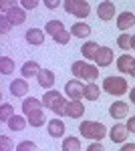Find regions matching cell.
I'll use <instances>...</instances> for the list:
<instances>
[{
	"label": "cell",
	"instance_id": "obj_1",
	"mask_svg": "<svg viewBox=\"0 0 135 151\" xmlns=\"http://www.w3.org/2000/svg\"><path fill=\"white\" fill-rule=\"evenodd\" d=\"M67 103L69 101L61 93H56V91H46L45 97H43V105L48 107L51 111H55L56 117L67 115Z\"/></svg>",
	"mask_w": 135,
	"mask_h": 151
},
{
	"label": "cell",
	"instance_id": "obj_2",
	"mask_svg": "<svg viewBox=\"0 0 135 151\" xmlns=\"http://www.w3.org/2000/svg\"><path fill=\"white\" fill-rule=\"evenodd\" d=\"M79 131L83 137H87V139H93V141H99L103 139L109 131L107 127L103 125V123H97V121H83L79 125Z\"/></svg>",
	"mask_w": 135,
	"mask_h": 151
},
{
	"label": "cell",
	"instance_id": "obj_3",
	"mask_svg": "<svg viewBox=\"0 0 135 151\" xmlns=\"http://www.w3.org/2000/svg\"><path fill=\"white\" fill-rule=\"evenodd\" d=\"M45 30L55 38V42H58V45H67L69 40H71V32L65 30V26H63L61 20H48Z\"/></svg>",
	"mask_w": 135,
	"mask_h": 151
},
{
	"label": "cell",
	"instance_id": "obj_4",
	"mask_svg": "<svg viewBox=\"0 0 135 151\" xmlns=\"http://www.w3.org/2000/svg\"><path fill=\"white\" fill-rule=\"evenodd\" d=\"M127 81L121 79V77H107L105 83H103V89H105V93L109 95H115V97H121V95L127 93Z\"/></svg>",
	"mask_w": 135,
	"mask_h": 151
},
{
	"label": "cell",
	"instance_id": "obj_5",
	"mask_svg": "<svg viewBox=\"0 0 135 151\" xmlns=\"http://www.w3.org/2000/svg\"><path fill=\"white\" fill-rule=\"evenodd\" d=\"M63 6H65V10L69 14H73L77 18H85L91 12L89 2H85V0H67V2H63Z\"/></svg>",
	"mask_w": 135,
	"mask_h": 151
},
{
	"label": "cell",
	"instance_id": "obj_6",
	"mask_svg": "<svg viewBox=\"0 0 135 151\" xmlns=\"http://www.w3.org/2000/svg\"><path fill=\"white\" fill-rule=\"evenodd\" d=\"M65 93L71 101H81L83 99V93H85V85L79 81H69L65 85Z\"/></svg>",
	"mask_w": 135,
	"mask_h": 151
},
{
	"label": "cell",
	"instance_id": "obj_7",
	"mask_svg": "<svg viewBox=\"0 0 135 151\" xmlns=\"http://www.w3.org/2000/svg\"><path fill=\"white\" fill-rule=\"evenodd\" d=\"M127 113H129V105L123 103V101H115V103H111V107H109V115H111L113 119H125Z\"/></svg>",
	"mask_w": 135,
	"mask_h": 151
},
{
	"label": "cell",
	"instance_id": "obj_8",
	"mask_svg": "<svg viewBox=\"0 0 135 151\" xmlns=\"http://www.w3.org/2000/svg\"><path fill=\"white\" fill-rule=\"evenodd\" d=\"M127 125H121V123H117V125H113L111 131H109V137H111L113 143H123L127 139Z\"/></svg>",
	"mask_w": 135,
	"mask_h": 151
},
{
	"label": "cell",
	"instance_id": "obj_9",
	"mask_svg": "<svg viewBox=\"0 0 135 151\" xmlns=\"http://www.w3.org/2000/svg\"><path fill=\"white\" fill-rule=\"evenodd\" d=\"M26 42L32 47H40L45 42V32L40 28H28L26 30Z\"/></svg>",
	"mask_w": 135,
	"mask_h": 151
},
{
	"label": "cell",
	"instance_id": "obj_10",
	"mask_svg": "<svg viewBox=\"0 0 135 151\" xmlns=\"http://www.w3.org/2000/svg\"><path fill=\"white\" fill-rule=\"evenodd\" d=\"M97 14H99V18L101 20H111L113 16H115V4L113 2H101L99 6H97Z\"/></svg>",
	"mask_w": 135,
	"mask_h": 151
},
{
	"label": "cell",
	"instance_id": "obj_11",
	"mask_svg": "<svg viewBox=\"0 0 135 151\" xmlns=\"http://www.w3.org/2000/svg\"><path fill=\"white\" fill-rule=\"evenodd\" d=\"M111 60H113V50L109 47H101L99 52H97V57H95V63H97L99 67H109Z\"/></svg>",
	"mask_w": 135,
	"mask_h": 151
},
{
	"label": "cell",
	"instance_id": "obj_12",
	"mask_svg": "<svg viewBox=\"0 0 135 151\" xmlns=\"http://www.w3.org/2000/svg\"><path fill=\"white\" fill-rule=\"evenodd\" d=\"M46 129H48V135L55 137V139L65 135V123H63L61 119H51L48 125H46Z\"/></svg>",
	"mask_w": 135,
	"mask_h": 151
},
{
	"label": "cell",
	"instance_id": "obj_13",
	"mask_svg": "<svg viewBox=\"0 0 135 151\" xmlns=\"http://www.w3.org/2000/svg\"><path fill=\"white\" fill-rule=\"evenodd\" d=\"M6 16H8V20L12 22V26H14V24H22L24 20H26L24 8H20V6H12V8H8Z\"/></svg>",
	"mask_w": 135,
	"mask_h": 151
},
{
	"label": "cell",
	"instance_id": "obj_14",
	"mask_svg": "<svg viewBox=\"0 0 135 151\" xmlns=\"http://www.w3.org/2000/svg\"><path fill=\"white\" fill-rule=\"evenodd\" d=\"M36 81H38V87L48 89V87H53V85H55V73H53V70H48V69H43L40 73H38Z\"/></svg>",
	"mask_w": 135,
	"mask_h": 151
},
{
	"label": "cell",
	"instance_id": "obj_15",
	"mask_svg": "<svg viewBox=\"0 0 135 151\" xmlns=\"http://www.w3.org/2000/svg\"><path fill=\"white\" fill-rule=\"evenodd\" d=\"M10 93L14 97H24V95L28 93V83H26V79H14L10 83Z\"/></svg>",
	"mask_w": 135,
	"mask_h": 151
},
{
	"label": "cell",
	"instance_id": "obj_16",
	"mask_svg": "<svg viewBox=\"0 0 135 151\" xmlns=\"http://www.w3.org/2000/svg\"><path fill=\"white\" fill-rule=\"evenodd\" d=\"M40 67H38V63H34V60H26L22 65V69H20V73H22V79H30V77H38V73H40Z\"/></svg>",
	"mask_w": 135,
	"mask_h": 151
},
{
	"label": "cell",
	"instance_id": "obj_17",
	"mask_svg": "<svg viewBox=\"0 0 135 151\" xmlns=\"http://www.w3.org/2000/svg\"><path fill=\"white\" fill-rule=\"evenodd\" d=\"M135 24V14L133 12H121L119 16H117V26H119V30H127V28H131Z\"/></svg>",
	"mask_w": 135,
	"mask_h": 151
},
{
	"label": "cell",
	"instance_id": "obj_18",
	"mask_svg": "<svg viewBox=\"0 0 135 151\" xmlns=\"http://www.w3.org/2000/svg\"><path fill=\"white\" fill-rule=\"evenodd\" d=\"M85 113V105L81 101H69L67 103V117H73V119H79Z\"/></svg>",
	"mask_w": 135,
	"mask_h": 151
},
{
	"label": "cell",
	"instance_id": "obj_19",
	"mask_svg": "<svg viewBox=\"0 0 135 151\" xmlns=\"http://www.w3.org/2000/svg\"><path fill=\"white\" fill-rule=\"evenodd\" d=\"M71 35L77 36V38H89L91 35V26L87 22H75L71 28Z\"/></svg>",
	"mask_w": 135,
	"mask_h": 151
},
{
	"label": "cell",
	"instance_id": "obj_20",
	"mask_svg": "<svg viewBox=\"0 0 135 151\" xmlns=\"http://www.w3.org/2000/svg\"><path fill=\"white\" fill-rule=\"evenodd\" d=\"M26 119H28V125H30V127H43L46 117H45V113H43V109H36L32 113H28Z\"/></svg>",
	"mask_w": 135,
	"mask_h": 151
},
{
	"label": "cell",
	"instance_id": "obj_21",
	"mask_svg": "<svg viewBox=\"0 0 135 151\" xmlns=\"http://www.w3.org/2000/svg\"><path fill=\"white\" fill-rule=\"evenodd\" d=\"M135 58L131 55H121L119 60H117V69L121 70V73H131V67H133Z\"/></svg>",
	"mask_w": 135,
	"mask_h": 151
},
{
	"label": "cell",
	"instance_id": "obj_22",
	"mask_svg": "<svg viewBox=\"0 0 135 151\" xmlns=\"http://www.w3.org/2000/svg\"><path fill=\"white\" fill-rule=\"evenodd\" d=\"M99 48L101 47H99L97 42H85V45L81 47V55H83L85 58H95L97 52H99Z\"/></svg>",
	"mask_w": 135,
	"mask_h": 151
},
{
	"label": "cell",
	"instance_id": "obj_23",
	"mask_svg": "<svg viewBox=\"0 0 135 151\" xmlns=\"http://www.w3.org/2000/svg\"><path fill=\"white\" fill-rule=\"evenodd\" d=\"M99 95H101V89H99L95 83L85 85V93H83V97H85L87 101H97V99H99Z\"/></svg>",
	"mask_w": 135,
	"mask_h": 151
},
{
	"label": "cell",
	"instance_id": "obj_24",
	"mask_svg": "<svg viewBox=\"0 0 135 151\" xmlns=\"http://www.w3.org/2000/svg\"><path fill=\"white\" fill-rule=\"evenodd\" d=\"M24 125H28V119H24V115H14L8 121V129L10 131H22Z\"/></svg>",
	"mask_w": 135,
	"mask_h": 151
},
{
	"label": "cell",
	"instance_id": "obj_25",
	"mask_svg": "<svg viewBox=\"0 0 135 151\" xmlns=\"http://www.w3.org/2000/svg\"><path fill=\"white\" fill-rule=\"evenodd\" d=\"M40 101L38 99H34V97H26L22 103V113L24 115H28V113H32V111H36V109H40Z\"/></svg>",
	"mask_w": 135,
	"mask_h": 151
},
{
	"label": "cell",
	"instance_id": "obj_26",
	"mask_svg": "<svg viewBox=\"0 0 135 151\" xmlns=\"http://www.w3.org/2000/svg\"><path fill=\"white\" fill-rule=\"evenodd\" d=\"M12 117H14V107L10 103H2L0 105V121L2 123H8Z\"/></svg>",
	"mask_w": 135,
	"mask_h": 151
},
{
	"label": "cell",
	"instance_id": "obj_27",
	"mask_svg": "<svg viewBox=\"0 0 135 151\" xmlns=\"http://www.w3.org/2000/svg\"><path fill=\"white\" fill-rule=\"evenodd\" d=\"M63 151H81V141L77 137H67L63 141Z\"/></svg>",
	"mask_w": 135,
	"mask_h": 151
},
{
	"label": "cell",
	"instance_id": "obj_28",
	"mask_svg": "<svg viewBox=\"0 0 135 151\" xmlns=\"http://www.w3.org/2000/svg\"><path fill=\"white\" fill-rule=\"evenodd\" d=\"M12 70H14V60L8 57H2L0 58V73L2 75H10Z\"/></svg>",
	"mask_w": 135,
	"mask_h": 151
},
{
	"label": "cell",
	"instance_id": "obj_29",
	"mask_svg": "<svg viewBox=\"0 0 135 151\" xmlns=\"http://www.w3.org/2000/svg\"><path fill=\"white\" fill-rule=\"evenodd\" d=\"M85 67H87V63H85V60H75V63H73V67H71V70H73V75H75V77H81V79H83V75H85Z\"/></svg>",
	"mask_w": 135,
	"mask_h": 151
},
{
	"label": "cell",
	"instance_id": "obj_30",
	"mask_svg": "<svg viewBox=\"0 0 135 151\" xmlns=\"http://www.w3.org/2000/svg\"><path fill=\"white\" fill-rule=\"evenodd\" d=\"M14 149V143L8 135H0V151H12Z\"/></svg>",
	"mask_w": 135,
	"mask_h": 151
},
{
	"label": "cell",
	"instance_id": "obj_31",
	"mask_svg": "<svg viewBox=\"0 0 135 151\" xmlns=\"http://www.w3.org/2000/svg\"><path fill=\"white\" fill-rule=\"evenodd\" d=\"M117 45H119V48H123V50H129V48H131V36L121 35L119 38H117Z\"/></svg>",
	"mask_w": 135,
	"mask_h": 151
},
{
	"label": "cell",
	"instance_id": "obj_32",
	"mask_svg": "<svg viewBox=\"0 0 135 151\" xmlns=\"http://www.w3.org/2000/svg\"><path fill=\"white\" fill-rule=\"evenodd\" d=\"M0 22H2V24H0V32H2V35H6V32H8V30L12 28V22L8 20V16H6V14H2Z\"/></svg>",
	"mask_w": 135,
	"mask_h": 151
},
{
	"label": "cell",
	"instance_id": "obj_33",
	"mask_svg": "<svg viewBox=\"0 0 135 151\" xmlns=\"http://www.w3.org/2000/svg\"><path fill=\"white\" fill-rule=\"evenodd\" d=\"M16 151H38V149H36V145L32 141H22V143H18Z\"/></svg>",
	"mask_w": 135,
	"mask_h": 151
},
{
	"label": "cell",
	"instance_id": "obj_34",
	"mask_svg": "<svg viewBox=\"0 0 135 151\" xmlns=\"http://www.w3.org/2000/svg\"><path fill=\"white\" fill-rule=\"evenodd\" d=\"M20 4H22L24 8H28V10H30V8H36V6H38V0H22Z\"/></svg>",
	"mask_w": 135,
	"mask_h": 151
},
{
	"label": "cell",
	"instance_id": "obj_35",
	"mask_svg": "<svg viewBox=\"0 0 135 151\" xmlns=\"http://www.w3.org/2000/svg\"><path fill=\"white\" fill-rule=\"evenodd\" d=\"M127 131H129V133H135V117H131V119L127 121Z\"/></svg>",
	"mask_w": 135,
	"mask_h": 151
},
{
	"label": "cell",
	"instance_id": "obj_36",
	"mask_svg": "<svg viewBox=\"0 0 135 151\" xmlns=\"http://www.w3.org/2000/svg\"><path fill=\"white\" fill-rule=\"evenodd\" d=\"M87 151H105V147H103L101 143H93V145H89Z\"/></svg>",
	"mask_w": 135,
	"mask_h": 151
},
{
	"label": "cell",
	"instance_id": "obj_37",
	"mask_svg": "<svg viewBox=\"0 0 135 151\" xmlns=\"http://www.w3.org/2000/svg\"><path fill=\"white\" fill-rule=\"evenodd\" d=\"M45 6L48 10H55L56 6H58V2H53V0H45Z\"/></svg>",
	"mask_w": 135,
	"mask_h": 151
},
{
	"label": "cell",
	"instance_id": "obj_38",
	"mask_svg": "<svg viewBox=\"0 0 135 151\" xmlns=\"http://www.w3.org/2000/svg\"><path fill=\"white\" fill-rule=\"evenodd\" d=\"M121 151H135V143H125L121 147Z\"/></svg>",
	"mask_w": 135,
	"mask_h": 151
},
{
	"label": "cell",
	"instance_id": "obj_39",
	"mask_svg": "<svg viewBox=\"0 0 135 151\" xmlns=\"http://www.w3.org/2000/svg\"><path fill=\"white\" fill-rule=\"evenodd\" d=\"M129 99H131V103H135V87L129 91Z\"/></svg>",
	"mask_w": 135,
	"mask_h": 151
},
{
	"label": "cell",
	"instance_id": "obj_40",
	"mask_svg": "<svg viewBox=\"0 0 135 151\" xmlns=\"http://www.w3.org/2000/svg\"><path fill=\"white\" fill-rule=\"evenodd\" d=\"M131 48H135V35L131 36Z\"/></svg>",
	"mask_w": 135,
	"mask_h": 151
},
{
	"label": "cell",
	"instance_id": "obj_41",
	"mask_svg": "<svg viewBox=\"0 0 135 151\" xmlns=\"http://www.w3.org/2000/svg\"><path fill=\"white\" fill-rule=\"evenodd\" d=\"M129 75H133V77H135V63H133V67H131V73H129Z\"/></svg>",
	"mask_w": 135,
	"mask_h": 151
}]
</instances>
